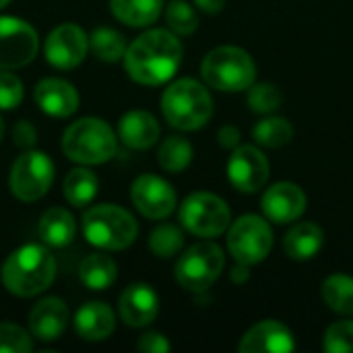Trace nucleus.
<instances>
[{
	"label": "nucleus",
	"mask_w": 353,
	"mask_h": 353,
	"mask_svg": "<svg viewBox=\"0 0 353 353\" xmlns=\"http://www.w3.org/2000/svg\"><path fill=\"white\" fill-rule=\"evenodd\" d=\"M182 54L184 48L176 33L168 29H149L126 48L124 68L134 83L157 87L178 72Z\"/></svg>",
	"instance_id": "obj_1"
},
{
	"label": "nucleus",
	"mask_w": 353,
	"mask_h": 353,
	"mask_svg": "<svg viewBox=\"0 0 353 353\" xmlns=\"http://www.w3.org/2000/svg\"><path fill=\"white\" fill-rule=\"evenodd\" d=\"M56 277V261L46 246L25 244L8 254L2 265L4 288L19 298L43 294Z\"/></svg>",
	"instance_id": "obj_2"
},
{
	"label": "nucleus",
	"mask_w": 353,
	"mask_h": 353,
	"mask_svg": "<svg viewBox=\"0 0 353 353\" xmlns=\"http://www.w3.org/2000/svg\"><path fill=\"white\" fill-rule=\"evenodd\" d=\"M118 151V139L112 126L101 118H81L62 134V153L81 165H99Z\"/></svg>",
	"instance_id": "obj_3"
},
{
	"label": "nucleus",
	"mask_w": 353,
	"mask_h": 353,
	"mask_svg": "<svg viewBox=\"0 0 353 353\" xmlns=\"http://www.w3.org/2000/svg\"><path fill=\"white\" fill-rule=\"evenodd\" d=\"M165 120L180 130H199L213 116V99L205 85L194 79L174 81L161 95Z\"/></svg>",
	"instance_id": "obj_4"
},
{
	"label": "nucleus",
	"mask_w": 353,
	"mask_h": 353,
	"mask_svg": "<svg viewBox=\"0 0 353 353\" xmlns=\"http://www.w3.org/2000/svg\"><path fill=\"white\" fill-rule=\"evenodd\" d=\"M83 234L99 250H126L139 236V223L126 209L101 203L83 213Z\"/></svg>",
	"instance_id": "obj_5"
},
{
	"label": "nucleus",
	"mask_w": 353,
	"mask_h": 353,
	"mask_svg": "<svg viewBox=\"0 0 353 353\" xmlns=\"http://www.w3.org/2000/svg\"><path fill=\"white\" fill-rule=\"evenodd\" d=\"M203 81L217 91H246L256 79V64L250 54L236 46H219L211 50L201 64Z\"/></svg>",
	"instance_id": "obj_6"
},
{
	"label": "nucleus",
	"mask_w": 353,
	"mask_h": 353,
	"mask_svg": "<svg viewBox=\"0 0 353 353\" xmlns=\"http://www.w3.org/2000/svg\"><path fill=\"white\" fill-rule=\"evenodd\" d=\"M225 267L223 250L215 242H199L190 246L176 263V281L188 292L209 290Z\"/></svg>",
	"instance_id": "obj_7"
},
{
	"label": "nucleus",
	"mask_w": 353,
	"mask_h": 353,
	"mask_svg": "<svg viewBox=\"0 0 353 353\" xmlns=\"http://www.w3.org/2000/svg\"><path fill=\"white\" fill-rule=\"evenodd\" d=\"M232 221L230 207L223 199L211 192H194L180 207V223L186 232L199 238L221 236Z\"/></svg>",
	"instance_id": "obj_8"
},
{
	"label": "nucleus",
	"mask_w": 353,
	"mask_h": 353,
	"mask_svg": "<svg viewBox=\"0 0 353 353\" xmlns=\"http://www.w3.org/2000/svg\"><path fill=\"white\" fill-rule=\"evenodd\" d=\"M54 182V163L52 159L35 149L21 153L10 168L8 188L14 199L23 203L39 201Z\"/></svg>",
	"instance_id": "obj_9"
},
{
	"label": "nucleus",
	"mask_w": 353,
	"mask_h": 353,
	"mask_svg": "<svg viewBox=\"0 0 353 353\" xmlns=\"http://www.w3.org/2000/svg\"><path fill=\"white\" fill-rule=\"evenodd\" d=\"M273 248L271 225L259 215H242L228 232V250L242 265L263 263Z\"/></svg>",
	"instance_id": "obj_10"
},
{
	"label": "nucleus",
	"mask_w": 353,
	"mask_h": 353,
	"mask_svg": "<svg viewBox=\"0 0 353 353\" xmlns=\"http://www.w3.org/2000/svg\"><path fill=\"white\" fill-rule=\"evenodd\" d=\"M39 48L37 31L23 19L0 17V70L27 66Z\"/></svg>",
	"instance_id": "obj_11"
},
{
	"label": "nucleus",
	"mask_w": 353,
	"mask_h": 353,
	"mask_svg": "<svg viewBox=\"0 0 353 353\" xmlns=\"http://www.w3.org/2000/svg\"><path fill=\"white\" fill-rule=\"evenodd\" d=\"M89 50V37L83 31V27L74 23H62L54 27L43 43V56L48 64H52L58 70H70L77 68Z\"/></svg>",
	"instance_id": "obj_12"
},
{
	"label": "nucleus",
	"mask_w": 353,
	"mask_h": 353,
	"mask_svg": "<svg viewBox=\"0 0 353 353\" xmlns=\"http://www.w3.org/2000/svg\"><path fill=\"white\" fill-rule=\"evenodd\" d=\"M130 201L134 209L147 219H165L178 205V196L172 184L155 174H143L132 182Z\"/></svg>",
	"instance_id": "obj_13"
},
{
	"label": "nucleus",
	"mask_w": 353,
	"mask_h": 353,
	"mask_svg": "<svg viewBox=\"0 0 353 353\" xmlns=\"http://www.w3.org/2000/svg\"><path fill=\"white\" fill-rule=\"evenodd\" d=\"M228 178L240 192H256L269 180V161L252 145H238L228 161Z\"/></svg>",
	"instance_id": "obj_14"
},
{
	"label": "nucleus",
	"mask_w": 353,
	"mask_h": 353,
	"mask_svg": "<svg viewBox=\"0 0 353 353\" xmlns=\"http://www.w3.org/2000/svg\"><path fill=\"white\" fill-rule=\"evenodd\" d=\"M306 194L294 182H277L263 196V211L269 221L290 223L302 217L306 211Z\"/></svg>",
	"instance_id": "obj_15"
},
{
	"label": "nucleus",
	"mask_w": 353,
	"mask_h": 353,
	"mask_svg": "<svg viewBox=\"0 0 353 353\" xmlns=\"http://www.w3.org/2000/svg\"><path fill=\"white\" fill-rule=\"evenodd\" d=\"M68 327V306L60 298H43L29 312V333L37 341H58Z\"/></svg>",
	"instance_id": "obj_16"
},
{
	"label": "nucleus",
	"mask_w": 353,
	"mask_h": 353,
	"mask_svg": "<svg viewBox=\"0 0 353 353\" xmlns=\"http://www.w3.org/2000/svg\"><path fill=\"white\" fill-rule=\"evenodd\" d=\"M118 312L126 327L143 329L155 321L159 312V298L155 290L147 283L128 285L120 296Z\"/></svg>",
	"instance_id": "obj_17"
},
{
	"label": "nucleus",
	"mask_w": 353,
	"mask_h": 353,
	"mask_svg": "<svg viewBox=\"0 0 353 353\" xmlns=\"http://www.w3.org/2000/svg\"><path fill=\"white\" fill-rule=\"evenodd\" d=\"M294 350V333L279 321H263L254 325L238 343V352L242 353H288Z\"/></svg>",
	"instance_id": "obj_18"
},
{
	"label": "nucleus",
	"mask_w": 353,
	"mask_h": 353,
	"mask_svg": "<svg viewBox=\"0 0 353 353\" xmlns=\"http://www.w3.org/2000/svg\"><path fill=\"white\" fill-rule=\"evenodd\" d=\"M33 97L39 110L52 118H68L79 110V91L64 79H41L35 85Z\"/></svg>",
	"instance_id": "obj_19"
},
{
	"label": "nucleus",
	"mask_w": 353,
	"mask_h": 353,
	"mask_svg": "<svg viewBox=\"0 0 353 353\" xmlns=\"http://www.w3.org/2000/svg\"><path fill=\"white\" fill-rule=\"evenodd\" d=\"M161 134L159 122L153 114L145 110L126 112L118 122V139L134 151H145L157 143Z\"/></svg>",
	"instance_id": "obj_20"
},
{
	"label": "nucleus",
	"mask_w": 353,
	"mask_h": 353,
	"mask_svg": "<svg viewBox=\"0 0 353 353\" xmlns=\"http://www.w3.org/2000/svg\"><path fill=\"white\" fill-rule=\"evenodd\" d=\"M116 329V314L105 302H87L74 314V331L85 341H103Z\"/></svg>",
	"instance_id": "obj_21"
},
{
	"label": "nucleus",
	"mask_w": 353,
	"mask_h": 353,
	"mask_svg": "<svg viewBox=\"0 0 353 353\" xmlns=\"http://www.w3.org/2000/svg\"><path fill=\"white\" fill-rule=\"evenodd\" d=\"M37 236L50 248H64L77 236V221L70 211L62 207H52L41 215L37 223Z\"/></svg>",
	"instance_id": "obj_22"
},
{
	"label": "nucleus",
	"mask_w": 353,
	"mask_h": 353,
	"mask_svg": "<svg viewBox=\"0 0 353 353\" xmlns=\"http://www.w3.org/2000/svg\"><path fill=\"white\" fill-rule=\"evenodd\" d=\"M325 244V232L321 225L304 221L294 225L283 240V250L294 261H310L314 259Z\"/></svg>",
	"instance_id": "obj_23"
},
{
	"label": "nucleus",
	"mask_w": 353,
	"mask_h": 353,
	"mask_svg": "<svg viewBox=\"0 0 353 353\" xmlns=\"http://www.w3.org/2000/svg\"><path fill=\"white\" fill-rule=\"evenodd\" d=\"M112 14L128 27H149L163 12V0H110Z\"/></svg>",
	"instance_id": "obj_24"
},
{
	"label": "nucleus",
	"mask_w": 353,
	"mask_h": 353,
	"mask_svg": "<svg viewBox=\"0 0 353 353\" xmlns=\"http://www.w3.org/2000/svg\"><path fill=\"white\" fill-rule=\"evenodd\" d=\"M79 277L89 290L103 292V290H110L114 285V281L118 279V265L112 256L93 252L83 259Z\"/></svg>",
	"instance_id": "obj_25"
},
{
	"label": "nucleus",
	"mask_w": 353,
	"mask_h": 353,
	"mask_svg": "<svg viewBox=\"0 0 353 353\" xmlns=\"http://www.w3.org/2000/svg\"><path fill=\"white\" fill-rule=\"evenodd\" d=\"M97 188H99V180H97V176L91 170H87V168H74V170H70L66 174V178H64V190L62 192H64V199L72 207L81 209V207H87L95 199Z\"/></svg>",
	"instance_id": "obj_26"
},
{
	"label": "nucleus",
	"mask_w": 353,
	"mask_h": 353,
	"mask_svg": "<svg viewBox=\"0 0 353 353\" xmlns=\"http://www.w3.org/2000/svg\"><path fill=\"white\" fill-rule=\"evenodd\" d=\"M325 304L343 316H353V277L350 275H331L323 283Z\"/></svg>",
	"instance_id": "obj_27"
},
{
	"label": "nucleus",
	"mask_w": 353,
	"mask_h": 353,
	"mask_svg": "<svg viewBox=\"0 0 353 353\" xmlns=\"http://www.w3.org/2000/svg\"><path fill=\"white\" fill-rule=\"evenodd\" d=\"M126 48L128 46H126L124 35L110 27H97L89 37V50L93 52L95 58L103 62H116L124 58Z\"/></svg>",
	"instance_id": "obj_28"
},
{
	"label": "nucleus",
	"mask_w": 353,
	"mask_h": 353,
	"mask_svg": "<svg viewBox=\"0 0 353 353\" xmlns=\"http://www.w3.org/2000/svg\"><path fill=\"white\" fill-rule=\"evenodd\" d=\"M157 161L161 170L170 174H180L192 161V145L182 137H168L157 151Z\"/></svg>",
	"instance_id": "obj_29"
},
{
	"label": "nucleus",
	"mask_w": 353,
	"mask_h": 353,
	"mask_svg": "<svg viewBox=\"0 0 353 353\" xmlns=\"http://www.w3.org/2000/svg\"><path fill=\"white\" fill-rule=\"evenodd\" d=\"M252 137L259 145L269 147V149H279L285 147L292 139H294V126L279 116H271L261 120L254 128H252Z\"/></svg>",
	"instance_id": "obj_30"
},
{
	"label": "nucleus",
	"mask_w": 353,
	"mask_h": 353,
	"mask_svg": "<svg viewBox=\"0 0 353 353\" xmlns=\"http://www.w3.org/2000/svg\"><path fill=\"white\" fill-rule=\"evenodd\" d=\"M184 246V234L178 225L161 223L149 236V248L157 259H170Z\"/></svg>",
	"instance_id": "obj_31"
},
{
	"label": "nucleus",
	"mask_w": 353,
	"mask_h": 353,
	"mask_svg": "<svg viewBox=\"0 0 353 353\" xmlns=\"http://www.w3.org/2000/svg\"><path fill=\"white\" fill-rule=\"evenodd\" d=\"M165 21L170 31L176 35H192L199 29L196 10L184 0H172L165 6Z\"/></svg>",
	"instance_id": "obj_32"
},
{
	"label": "nucleus",
	"mask_w": 353,
	"mask_h": 353,
	"mask_svg": "<svg viewBox=\"0 0 353 353\" xmlns=\"http://www.w3.org/2000/svg\"><path fill=\"white\" fill-rule=\"evenodd\" d=\"M281 101H283L281 91L275 85H269V83L254 85L252 83L248 87V105L256 114H271L281 105Z\"/></svg>",
	"instance_id": "obj_33"
},
{
	"label": "nucleus",
	"mask_w": 353,
	"mask_h": 353,
	"mask_svg": "<svg viewBox=\"0 0 353 353\" xmlns=\"http://www.w3.org/2000/svg\"><path fill=\"white\" fill-rule=\"evenodd\" d=\"M33 350L31 333L12 323H0V353H29Z\"/></svg>",
	"instance_id": "obj_34"
},
{
	"label": "nucleus",
	"mask_w": 353,
	"mask_h": 353,
	"mask_svg": "<svg viewBox=\"0 0 353 353\" xmlns=\"http://www.w3.org/2000/svg\"><path fill=\"white\" fill-rule=\"evenodd\" d=\"M325 352L353 353V321L333 323L325 333Z\"/></svg>",
	"instance_id": "obj_35"
},
{
	"label": "nucleus",
	"mask_w": 353,
	"mask_h": 353,
	"mask_svg": "<svg viewBox=\"0 0 353 353\" xmlns=\"http://www.w3.org/2000/svg\"><path fill=\"white\" fill-rule=\"evenodd\" d=\"M23 101V83L10 70H0V110H14Z\"/></svg>",
	"instance_id": "obj_36"
},
{
	"label": "nucleus",
	"mask_w": 353,
	"mask_h": 353,
	"mask_svg": "<svg viewBox=\"0 0 353 353\" xmlns=\"http://www.w3.org/2000/svg\"><path fill=\"white\" fill-rule=\"evenodd\" d=\"M12 143L21 149H31L35 143H37V130L31 122L27 120H19L14 126H12Z\"/></svg>",
	"instance_id": "obj_37"
},
{
	"label": "nucleus",
	"mask_w": 353,
	"mask_h": 353,
	"mask_svg": "<svg viewBox=\"0 0 353 353\" xmlns=\"http://www.w3.org/2000/svg\"><path fill=\"white\" fill-rule=\"evenodd\" d=\"M137 347L145 353H168L170 352V341L161 333L149 331V333H145V335L139 337Z\"/></svg>",
	"instance_id": "obj_38"
},
{
	"label": "nucleus",
	"mask_w": 353,
	"mask_h": 353,
	"mask_svg": "<svg viewBox=\"0 0 353 353\" xmlns=\"http://www.w3.org/2000/svg\"><path fill=\"white\" fill-rule=\"evenodd\" d=\"M219 143L225 149H236L240 145V130L232 124H225L219 128Z\"/></svg>",
	"instance_id": "obj_39"
},
{
	"label": "nucleus",
	"mask_w": 353,
	"mask_h": 353,
	"mask_svg": "<svg viewBox=\"0 0 353 353\" xmlns=\"http://www.w3.org/2000/svg\"><path fill=\"white\" fill-rule=\"evenodd\" d=\"M194 4H196L201 10H205V12H209V14H215V12H219V10L225 6V0H194Z\"/></svg>",
	"instance_id": "obj_40"
},
{
	"label": "nucleus",
	"mask_w": 353,
	"mask_h": 353,
	"mask_svg": "<svg viewBox=\"0 0 353 353\" xmlns=\"http://www.w3.org/2000/svg\"><path fill=\"white\" fill-rule=\"evenodd\" d=\"M230 277H232V281H234V283H246V281H248V277H250L248 265H242V263H238V265L232 269Z\"/></svg>",
	"instance_id": "obj_41"
},
{
	"label": "nucleus",
	"mask_w": 353,
	"mask_h": 353,
	"mask_svg": "<svg viewBox=\"0 0 353 353\" xmlns=\"http://www.w3.org/2000/svg\"><path fill=\"white\" fill-rule=\"evenodd\" d=\"M2 132H4V122H2V118H0V141H2Z\"/></svg>",
	"instance_id": "obj_42"
},
{
	"label": "nucleus",
	"mask_w": 353,
	"mask_h": 353,
	"mask_svg": "<svg viewBox=\"0 0 353 353\" xmlns=\"http://www.w3.org/2000/svg\"><path fill=\"white\" fill-rule=\"evenodd\" d=\"M8 2H10V0H0V8H4V6H6Z\"/></svg>",
	"instance_id": "obj_43"
}]
</instances>
